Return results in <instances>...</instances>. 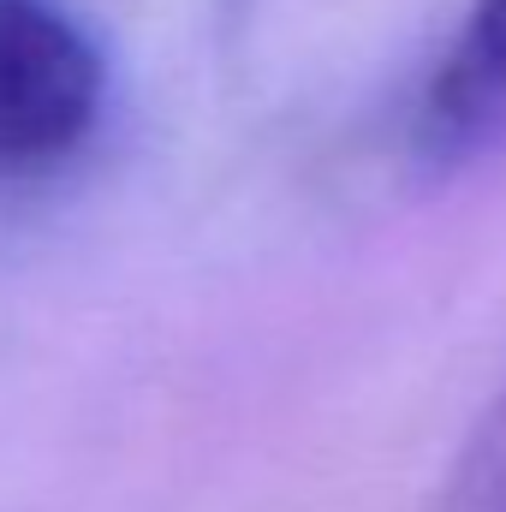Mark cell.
<instances>
[{
    "mask_svg": "<svg viewBox=\"0 0 506 512\" xmlns=\"http://www.w3.org/2000/svg\"><path fill=\"white\" fill-rule=\"evenodd\" d=\"M506 149V0H471L411 108L423 173H459Z\"/></svg>",
    "mask_w": 506,
    "mask_h": 512,
    "instance_id": "2",
    "label": "cell"
},
{
    "mask_svg": "<svg viewBox=\"0 0 506 512\" xmlns=\"http://www.w3.org/2000/svg\"><path fill=\"white\" fill-rule=\"evenodd\" d=\"M429 512H506V376L465 429Z\"/></svg>",
    "mask_w": 506,
    "mask_h": 512,
    "instance_id": "3",
    "label": "cell"
},
{
    "mask_svg": "<svg viewBox=\"0 0 506 512\" xmlns=\"http://www.w3.org/2000/svg\"><path fill=\"white\" fill-rule=\"evenodd\" d=\"M108 120V54L60 0H0V191L66 173Z\"/></svg>",
    "mask_w": 506,
    "mask_h": 512,
    "instance_id": "1",
    "label": "cell"
}]
</instances>
